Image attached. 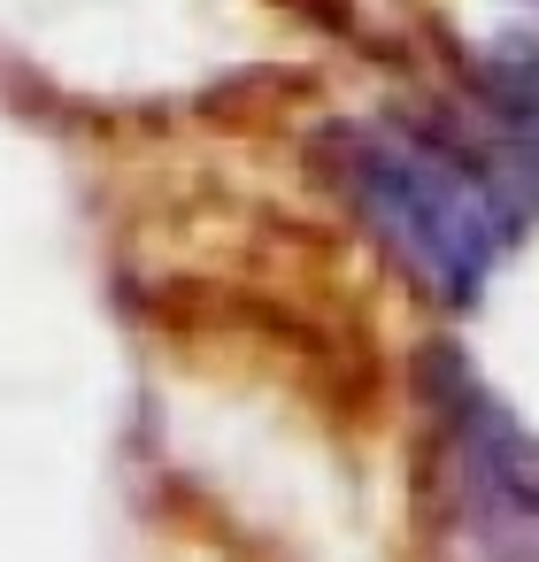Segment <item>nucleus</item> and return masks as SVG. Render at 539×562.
Listing matches in <instances>:
<instances>
[{
  "mask_svg": "<svg viewBox=\"0 0 539 562\" xmlns=\"http://www.w3.org/2000/svg\"><path fill=\"white\" fill-rule=\"evenodd\" d=\"M332 162L370 239H385V255L431 301L470 308L485 278L508 262L516 201L478 162H462L447 139L416 124H347L332 132Z\"/></svg>",
  "mask_w": 539,
  "mask_h": 562,
  "instance_id": "f257e3e1",
  "label": "nucleus"
},
{
  "mask_svg": "<svg viewBox=\"0 0 539 562\" xmlns=\"http://www.w3.org/2000/svg\"><path fill=\"white\" fill-rule=\"evenodd\" d=\"M493 109H501V124L516 132V147L539 178V55H524V47L493 55Z\"/></svg>",
  "mask_w": 539,
  "mask_h": 562,
  "instance_id": "7ed1b4c3",
  "label": "nucleus"
},
{
  "mask_svg": "<svg viewBox=\"0 0 539 562\" xmlns=\"http://www.w3.org/2000/svg\"><path fill=\"white\" fill-rule=\"evenodd\" d=\"M431 385V562H539V439L439 355Z\"/></svg>",
  "mask_w": 539,
  "mask_h": 562,
  "instance_id": "f03ea898",
  "label": "nucleus"
}]
</instances>
